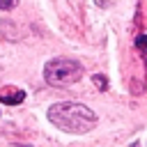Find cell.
Segmentation results:
<instances>
[{"instance_id": "1", "label": "cell", "mask_w": 147, "mask_h": 147, "mask_svg": "<svg viewBox=\"0 0 147 147\" xmlns=\"http://www.w3.org/2000/svg\"><path fill=\"white\" fill-rule=\"evenodd\" d=\"M48 122L64 133H87L96 124V113L76 101H60L48 108Z\"/></svg>"}, {"instance_id": "5", "label": "cell", "mask_w": 147, "mask_h": 147, "mask_svg": "<svg viewBox=\"0 0 147 147\" xmlns=\"http://www.w3.org/2000/svg\"><path fill=\"white\" fill-rule=\"evenodd\" d=\"M92 80H94V85H96V87H99L101 92H103V90L108 87V83H106V78H103L101 74H96V76H92Z\"/></svg>"}, {"instance_id": "6", "label": "cell", "mask_w": 147, "mask_h": 147, "mask_svg": "<svg viewBox=\"0 0 147 147\" xmlns=\"http://www.w3.org/2000/svg\"><path fill=\"white\" fill-rule=\"evenodd\" d=\"M16 5H18V0H0V9H5V11L7 9H14Z\"/></svg>"}, {"instance_id": "3", "label": "cell", "mask_w": 147, "mask_h": 147, "mask_svg": "<svg viewBox=\"0 0 147 147\" xmlns=\"http://www.w3.org/2000/svg\"><path fill=\"white\" fill-rule=\"evenodd\" d=\"M23 99H25V92L21 87H2L0 90V101L7 106H18V103H23Z\"/></svg>"}, {"instance_id": "7", "label": "cell", "mask_w": 147, "mask_h": 147, "mask_svg": "<svg viewBox=\"0 0 147 147\" xmlns=\"http://www.w3.org/2000/svg\"><path fill=\"white\" fill-rule=\"evenodd\" d=\"M94 2H96L99 7H106V0H94Z\"/></svg>"}, {"instance_id": "2", "label": "cell", "mask_w": 147, "mask_h": 147, "mask_svg": "<svg viewBox=\"0 0 147 147\" xmlns=\"http://www.w3.org/2000/svg\"><path fill=\"white\" fill-rule=\"evenodd\" d=\"M44 78L51 87H67L83 78V67L78 60L71 57H55L48 60L44 67Z\"/></svg>"}, {"instance_id": "4", "label": "cell", "mask_w": 147, "mask_h": 147, "mask_svg": "<svg viewBox=\"0 0 147 147\" xmlns=\"http://www.w3.org/2000/svg\"><path fill=\"white\" fill-rule=\"evenodd\" d=\"M136 46H138L140 53L147 55V34H138V37H136Z\"/></svg>"}]
</instances>
